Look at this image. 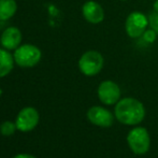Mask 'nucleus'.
Returning a JSON list of instances; mask_svg holds the SVG:
<instances>
[{
    "instance_id": "obj_15",
    "label": "nucleus",
    "mask_w": 158,
    "mask_h": 158,
    "mask_svg": "<svg viewBox=\"0 0 158 158\" xmlns=\"http://www.w3.org/2000/svg\"><path fill=\"white\" fill-rule=\"evenodd\" d=\"M142 38H143L144 41L148 42V43H154L155 40H156V38H157V33L150 28V29L145 30V32L142 35Z\"/></svg>"
},
{
    "instance_id": "obj_17",
    "label": "nucleus",
    "mask_w": 158,
    "mask_h": 158,
    "mask_svg": "<svg viewBox=\"0 0 158 158\" xmlns=\"http://www.w3.org/2000/svg\"><path fill=\"white\" fill-rule=\"evenodd\" d=\"M153 10L155 12H158V0H155L154 3H153Z\"/></svg>"
},
{
    "instance_id": "obj_4",
    "label": "nucleus",
    "mask_w": 158,
    "mask_h": 158,
    "mask_svg": "<svg viewBox=\"0 0 158 158\" xmlns=\"http://www.w3.org/2000/svg\"><path fill=\"white\" fill-rule=\"evenodd\" d=\"M13 56L17 66L22 68H31L41 59V51L32 44H23L15 50Z\"/></svg>"
},
{
    "instance_id": "obj_18",
    "label": "nucleus",
    "mask_w": 158,
    "mask_h": 158,
    "mask_svg": "<svg viewBox=\"0 0 158 158\" xmlns=\"http://www.w3.org/2000/svg\"><path fill=\"white\" fill-rule=\"evenodd\" d=\"M1 95H2V89L0 88V97H1Z\"/></svg>"
},
{
    "instance_id": "obj_16",
    "label": "nucleus",
    "mask_w": 158,
    "mask_h": 158,
    "mask_svg": "<svg viewBox=\"0 0 158 158\" xmlns=\"http://www.w3.org/2000/svg\"><path fill=\"white\" fill-rule=\"evenodd\" d=\"M13 158H35V157L32 156V155H30V154H19V155H16V156H14Z\"/></svg>"
},
{
    "instance_id": "obj_5",
    "label": "nucleus",
    "mask_w": 158,
    "mask_h": 158,
    "mask_svg": "<svg viewBox=\"0 0 158 158\" xmlns=\"http://www.w3.org/2000/svg\"><path fill=\"white\" fill-rule=\"evenodd\" d=\"M148 27V17L144 13L133 11L127 16L125 22V30L129 38H141Z\"/></svg>"
},
{
    "instance_id": "obj_6",
    "label": "nucleus",
    "mask_w": 158,
    "mask_h": 158,
    "mask_svg": "<svg viewBox=\"0 0 158 158\" xmlns=\"http://www.w3.org/2000/svg\"><path fill=\"white\" fill-rule=\"evenodd\" d=\"M97 96L104 106H115L121 100L122 90L118 84L112 80H106L99 84Z\"/></svg>"
},
{
    "instance_id": "obj_14",
    "label": "nucleus",
    "mask_w": 158,
    "mask_h": 158,
    "mask_svg": "<svg viewBox=\"0 0 158 158\" xmlns=\"http://www.w3.org/2000/svg\"><path fill=\"white\" fill-rule=\"evenodd\" d=\"M148 26H150L151 29H153L158 35V12H151L148 14Z\"/></svg>"
},
{
    "instance_id": "obj_13",
    "label": "nucleus",
    "mask_w": 158,
    "mask_h": 158,
    "mask_svg": "<svg viewBox=\"0 0 158 158\" xmlns=\"http://www.w3.org/2000/svg\"><path fill=\"white\" fill-rule=\"evenodd\" d=\"M16 129H17L16 124L12 123V122H10V121L3 122V123L0 125V132H1V135H4V137H10V135H12L13 133L15 132Z\"/></svg>"
},
{
    "instance_id": "obj_1",
    "label": "nucleus",
    "mask_w": 158,
    "mask_h": 158,
    "mask_svg": "<svg viewBox=\"0 0 158 158\" xmlns=\"http://www.w3.org/2000/svg\"><path fill=\"white\" fill-rule=\"evenodd\" d=\"M146 111L140 100L132 97L121 98L115 104V118L123 125L137 126L143 122Z\"/></svg>"
},
{
    "instance_id": "obj_3",
    "label": "nucleus",
    "mask_w": 158,
    "mask_h": 158,
    "mask_svg": "<svg viewBox=\"0 0 158 158\" xmlns=\"http://www.w3.org/2000/svg\"><path fill=\"white\" fill-rule=\"evenodd\" d=\"M104 58L101 53L95 50L85 52L79 59V69L86 77H95L102 70Z\"/></svg>"
},
{
    "instance_id": "obj_2",
    "label": "nucleus",
    "mask_w": 158,
    "mask_h": 158,
    "mask_svg": "<svg viewBox=\"0 0 158 158\" xmlns=\"http://www.w3.org/2000/svg\"><path fill=\"white\" fill-rule=\"evenodd\" d=\"M127 144L131 152L135 155H145L151 148L150 132L146 128L135 126L129 130L127 135Z\"/></svg>"
},
{
    "instance_id": "obj_7",
    "label": "nucleus",
    "mask_w": 158,
    "mask_h": 158,
    "mask_svg": "<svg viewBox=\"0 0 158 158\" xmlns=\"http://www.w3.org/2000/svg\"><path fill=\"white\" fill-rule=\"evenodd\" d=\"M86 116L93 125L101 128H110L115 119V115L110 110L100 106H94L88 109Z\"/></svg>"
},
{
    "instance_id": "obj_10",
    "label": "nucleus",
    "mask_w": 158,
    "mask_h": 158,
    "mask_svg": "<svg viewBox=\"0 0 158 158\" xmlns=\"http://www.w3.org/2000/svg\"><path fill=\"white\" fill-rule=\"evenodd\" d=\"M0 42L3 48L8 51L16 50L22 42V32L16 27H9L2 32Z\"/></svg>"
},
{
    "instance_id": "obj_11",
    "label": "nucleus",
    "mask_w": 158,
    "mask_h": 158,
    "mask_svg": "<svg viewBox=\"0 0 158 158\" xmlns=\"http://www.w3.org/2000/svg\"><path fill=\"white\" fill-rule=\"evenodd\" d=\"M14 56L8 50L0 48V79L8 75L14 67Z\"/></svg>"
},
{
    "instance_id": "obj_12",
    "label": "nucleus",
    "mask_w": 158,
    "mask_h": 158,
    "mask_svg": "<svg viewBox=\"0 0 158 158\" xmlns=\"http://www.w3.org/2000/svg\"><path fill=\"white\" fill-rule=\"evenodd\" d=\"M17 4L15 0H0V19L6 21L16 13Z\"/></svg>"
},
{
    "instance_id": "obj_9",
    "label": "nucleus",
    "mask_w": 158,
    "mask_h": 158,
    "mask_svg": "<svg viewBox=\"0 0 158 158\" xmlns=\"http://www.w3.org/2000/svg\"><path fill=\"white\" fill-rule=\"evenodd\" d=\"M83 17L90 24H100L104 19V10L101 4L94 0H88L82 6Z\"/></svg>"
},
{
    "instance_id": "obj_19",
    "label": "nucleus",
    "mask_w": 158,
    "mask_h": 158,
    "mask_svg": "<svg viewBox=\"0 0 158 158\" xmlns=\"http://www.w3.org/2000/svg\"><path fill=\"white\" fill-rule=\"evenodd\" d=\"M118 1H128V0H118Z\"/></svg>"
},
{
    "instance_id": "obj_8",
    "label": "nucleus",
    "mask_w": 158,
    "mask_h": 158,
    "mask_svg": "<svg viewBox=\"0 0 158 158\" xmlns=\"http://www.w3.org/2000/svg\"><path fill=\"white\" fill-rule=\"evenodd\" d=\"M39 118V112L35 108L27 106V108L22 109L17 114L16 121H15L17 130L23 131V132L31 131L37 127Z\"/></svg>"
}]
</instances>
